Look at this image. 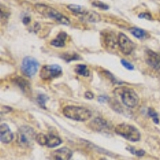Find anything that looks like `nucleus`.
Listing matches in <instances>:
<instances>
[{"instance_id":"f257e3e1","label":"nucleus","mask_w":160,"mask_h":160,"mask_svg":"<svg viewBox=\"0 0 160 160\" xmlns=\"http://www.w3.org/2000/svg\"><path fill=\"white\" fill-rule=\"evenodd\" d=\"M114 93L115 96L119 98L121 102L127 108H133L138 105L139 98L136 92L131 88L120 87V88H117L114 91Z\"/></svg>"},{"instance_id":"f03ea898","label":"nucleus","mask_w":160,"mask_h":160,"mask_svg":"<svg viewBox=\"0 0 160 160\" xmlns=\"http://www.w3.org/2000/svg\"><path fill=\"white\" fill-rule=\"evenodd\" d=\"M62 114L67 118L78 122L87 121L92 115L90 110L77 106H67L62 110Z\"/></svg>"},{"instance_id":"7ed1b4c3","label":"nucleus","mask_w":160,"mask_h":160,"mask_svg":"<svg viewBox=\"0 0 160 160\" xmlns=\"http://www.w3.org/2000/svg\"><path fill=\"white\" fill-rule=\"evenodd\" d=\"M35 8H36L37 11L39 14L47 17V18H52V19L55 20L56 22H58V23L62 24V25H69L70 24V20L67 17H65L61 13H59L49 6L38 3L35 5Z\"/></svg>"},{"instance_id":"20e7f679","label":"nucleus","mask_w":160,"mask_h":160,"mask_svg":"<svg viewBox=\"0 0 160 160\" xmlns=\"http://www.w3.org/2000/svg\"><path fill=\"white\" fill-rule=\"evenodd\" d=\"M37 135L34 129L28 126H23L17 132V142L22 148H29L36 140Z\"/></svg>"},{"instance_id":"39448f33","label":"nucleus","mask_w":160,"mask_h":160,"mask_svg":"<svg viewBox=\"0 0 160 160\" xmlns=\"http://www.w3.org/2000/svg\"><path fill=\"white\" fill-rule=\"evenodd\" d=\"M115 133L120 136L123 137L131 142H137L140 139L139 131L135 127L130 124L121 123L118 124L115 129Z\"/></svg>"},{"instance_id":"423d86ee","label":"nucleus","mask_w":160,"mask_h":160,"mask_svg":"<svg viewBox=\"0 0 160 160\" xmlns=\"http://www.w3.org/2000/svg\"><path fill=\"white\" fill-rule=\"evenodd\" d=\"M62 74L61 67L57 64L43 66L40 71V78L43 80H51L60 77Z\"/></svg>"},{"instance_id":"0eeeda50","label":"nucleus","mask_w":160,"mask_h":160,"mask_svg":"<svg viewBox=\"0 0 160 160\" xmlns=\"http://www.w3.org/2000/svg\"><path fill=\"white\" fill-rule=\"evenodd\" d=\"M38 61L31 56L25 57L22 62V71L26 76L33 77L36 74L38 68Z\"/></svg>"},{"instance_id":"6e6552de","label":"nucleus","mask_w":160,"mask_h":160,"mask_svg":"<svg viewBox=\"0 0 160 160\" xmlns=\"http://www.w3.org/2000/svg\"><path fill=\"white\" fill-rule=\"evenodd\" d=\"M118 44L120 51L122 54L126 55H129L131 54L133 50L135 49V43L128 38L123 33H119L118 36Z\"/></svg>"},{"instance_id":"1a4fd4ad","label":"nucleus","mask_w":160,"mask_h":160,"mask_svg":"<svg viewBox=\"0 0 160 160\" xmlns=\"http://www.w3.org/2000/svg\"><path fill=\"white\" fill-rule=\"evenodd\" d=\"M146 62L154 69H160V55L155 51L151 50H148L146 51Z\"/></svg>"},{"instance_id":"9d476101","label":"nucleus","mask_w":160,"mask_h":160,"mask_svg":"<svg viewBox=\"0 0 160 160\" xmlns=\"http://www.w3.org/2000/svg\"><path fill=\"white\" fill-rule=\"evenodd\" d=\"M72 151L68 148H62L60 149L53 151L51 155L52 160H70Z\"/></svg>"},{"instance_id":"9b49d317","label":"nucleus","mask_w":160,"mask_h":160,"mask_svg":"<svg viewBox=\"0 0 160 160\" xmlns=\"http://www.w3.org/2000/svg\"><path fill=\"white\" fill-rule=\"evenodd\" d=\"M89 125L91 130L97 132H106L108 131V128H109L108 122L101 118H95L93 121H91Z\"/></svg>"},{"instance_id":"f8f14e48","label":"nucleus","mask_w":160,"mask_h":160,"mask_svg":"<svg viewBox=\"0 0 160 160\" xmlns=\"http://www.w3.org/2000/svg\"><path fill=\"white\" fill-rule=\"evenodd\" d=\"M14 138L13 133L6 123H2L0 126V139L3 143H9Z\"/></svg>"},{"instance_id":"ddd939ff","label":"nucleus","mask_w":160,"mask_h":160,"mask_svg":"<svg viewBox=\"0 0 160 160\" xmlns=\"http://www.w3.org/2000/svg\"><path fill=\"white\" fill-rule=\"evenodd\" d=\"M81 19L84 20L86 22H98L101 20L100 15L95 11H90V10H86L85 12L82 13V15H78Z\"/></svg>"},{"instance_id":"4468645a","label":"nucleus","mask_w":160,"mask_h":160,"mask_svg":"<svg viewBox=\"0 0 160 160\" xmlns=\"http://www.w3.org/2000/svg\"><path fill=\"white\" fill-rule=\"evenodd\" d=\"M68 38V35L65 32H60L56 38L55 39H53L51 41V45L54 46V47H57V48H61V47H64L65 46L66 39Z\"/></svg>"},{"instance_id":"2eb2a0df","label":"nucleus","mask_w":160,"mask_h":160,"mask_svg":"<svg viewBox=\"0 0 160 160\" xmlns=\"http://www.w3.org/2000/svg\"><path fill=\"white\" fill-rule=\"evenodd\" d=\"M14 82L24 93H28V91H31V84L24 78L21 77H16L14 79Z\"/></svg>"},{"instance_id":"dca6fc26","label":"nucleus","mask_w":160,"mask_h":160,"mask_svg":"<svg viewBox=\"0 0 160 160\" xmlns=\"http://www.w3.org/2000/svg\"><path fill=\"white\" fill-rule=\"evenodd\" d=\"M62 140L61 138H58V136L54 135H47V143L46 146H48V148H55L58 147L59 144H61Z\"/></svg>"},{"instance_id":"f3484780","label":"nucleus","mask_w":160,"mask_h":160,"mask_svg":"<svg viewBox=\"0 0 160 160\" xmlns=\"http://www.w3.org/2000/svg\"><path fill=\"white\" fill-rule=\"evenodd\" d=\"M75 71L77 75H80V76L88 77L90 75L89 69L84 64H78V65H76V67L75 68Z\"/></svg>"},{"instance_id":"a211bd4d","label":"nucleus","mask_w":160,"mask_h":160,"mask_svg":"<svg viewBox=\"0 0 160 160\" xmlns=\"http://www.w3.org/2000/svg\"><path fill=\"white\" fill-rule=\"evenodd\" d=\"M130 32L131 33V35H133L135 38H139V39H143L148 37V34L143 30L140 29L138 28H132L129 30Z\"/></svg>"},{"instance_id":"6ab92c4d","label":"nucleus","mask_w":160,"mask_h":160,"mask_svg":"<svg viewBox=\"0 0 160 160\" xmlns=\"http://www.w3.org/2000/svg\"><path fill=\"white\" fill-rule=\"evenodd\" d=\"M61 58L62 59H64L67 62H70L71 61H75V60H78L80 59V57L78 56V54L76 53H74V52H67V53H64L61 55Z\"/></svg>"},{"instance_id":"aec40b11","label":"nucleus","mask_w":160,"mask_h":160,"mask_svg":"<svg viewBox=\"0 0 160 160\" xmlns=\"http://www.w3.org/2000/svg\"><path fill=\"white\" fill-rule=\"evenodd\" d=\"M68 8L70 11L76 14L77 15H82V13L85 12V11L87 10L84 8H82V7H81V6L75 5V4H70V5L68 6Z\"/></svg>"},{"instance_id":"412c9836","label":"nucleus","mask_w":160,"mask_h":160,"mask_svg":"<svg viewBox=\"0 0 160 160\" xmlns=\"http://www.w3.org/2000/svg\"><path fill=\"white\" fill-rule=\"evenodd\" d=\"M48 100V97L46 95H39L37 97V102L41 108L46 109V102Z\"/></svg>"},{"instance_id":"4be33fe9","label":"nucleus","mask_w":160,"mask_h":160,"mask_svg":"<svg viewBox=\"0 0 160 160\" xmlns=\"http://www.w3.org/2000/svg\"><path fill=\"white\" fill-rule=\"evenodd\" d=\"M36 142L40 145H46L47 143V135L44 134H38L36 136Z\"/></svg>"},{"instance_id":"5701e85b","label":"nucleus","mask_w":160,"mask_h":160,"mask_svg":"<svg viewBox=\"0 0 160 160\" xmlns=\"http://www.w3.org/2000/svg\"><path fill=\"white\" fill-rule=\"evenodd\" d=\"M92 5L94 7H96V8H100L102 10H108L109 9V6L107 5L106 3L102 2H99V1H95V2H92Z\"/></svg>"},{"instance_id":"b1692460","label":"nucleus","mask_w":160,"mask_h":160,"mask_svg":"<svg viewBox=\"0 0 160 160\" xmlns=\"http://www.w3.org/2000/svg\"><path fill=\"white\" fill-rule=\"evenodd\" d=\"M148 115L151 116V118H153V121H154L155 123L158 124V122H159V120H158V114H157L155 111H153L152 109L148 110Z\"/></svg>"},{"instance_id":"393cba45","label":"nucleus","mask_w":160,"mask_h":160,"mask_svg":"<svg viewBox=\"0 0 160 160\" xmlns=\"http://www.w3.org/2000/svg\"><path fill=\"white\" fill-rule=\"evenodd\" d=\"M127 149L130 150V152H131L133 155H135L138 157H142V155H144L145 152L142 150H135L133 148H127Z\"/></svg>"},{"instance_id":"a878e982","label":"nucleus","mask_w":160,"mask_h":160,"mask_svg":"<svg viewBox=\"0 0 160 160\" xmlns=\"http://www.w3.org/2000/svg\"><path fill=\"white\" fill-rule=\"evenodd\" d=\"M121 64H122V65L123 66V67L126 68V69H128V70H134V66H133L132 64L131 63V62H128V61H127V60L121 59Z\"/></svg>"},{"instance_id":"bb28decb","label":"nucleus","mask_w":160,"mask_h":160,"mask_svg":"<svg viewBox=\"0 0 160 160\" xmlns=\"http://www.w3.org/2000/svg\"><path fill=\"white\" fill-rule=\"evenodd\" d=\"M138 18H146V19H152L151 18V15L149 13H141L138 15Z\"/></svg>"},{"instance_id":"cd10ccee","label":"nucleus","mask_w":160,"mask_h":160,"mask_svg":"<svg viewBox=\"0 0 160 160\" xmlns=\"http://www.w3.org/2000/svg\"><path fill=\"white\" fill-rule=\"evenodd\" d=\"M98 102H108V100H109V98H108V97L102 95V96L98 97Z\"/></svg>"},{"instance_id":"c85d7f7f","label":"nucleus","mask_w":160,"mask_h":160,"mask_svg":"<svg viewBox=\"0 0 160 160\" xmlns=\"http://www.w3.org/2000/svg\"><path fill=\"white\" fill-rule=\"evenodd\" d=\"M85 97L88 99H92L94 98V95H93V93H91V91H87L85 93Z\"/></svg>"},{"instance_id":"c756f323","label":"nucleus","mask_w":160,"mask_h":160,"mask_svg":"<svg viewBox=\"0 0 160 160\" xmlns=\"http://www.w3.org/2000/svg\"><path fill=\"white\" fill-rule=\"evenodd\" d=\"M31 22V18L29 16H24L22 18V22H23L25 25H28L29 22Z\"/></svg>"},{"instance_id":"7c9ffc66","label":"nucleus","mask_w":160,"mask_h":160,"mask_svg":"<svg viewBox=\"0 0 160 160\" xmlns=\"http://www.w3.org/2000/svg\"><path fill=\"white\" fill-rule=\"evenodd\" d=\"M101 160H107V159H106V158H102V159H101Z\"/></svg>"}]
</instances>
